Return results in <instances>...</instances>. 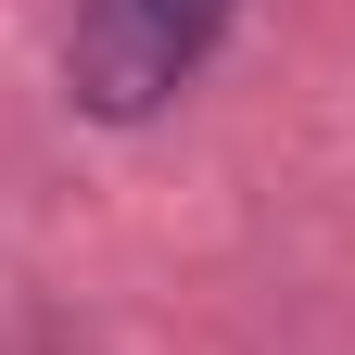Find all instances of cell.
Returning a JSON list of instances; mask_svg holds the SVG:
<instances>
[{"label":"cell","instance_id":"cell-1","mask_svg":"<svg viewBox=\"0 0 355 355\" xmlns=\"http://www.w3.org/2000/svg\"><path fill=\"white\" fill-rule=\"evenodd\" d=\"M229 13H241V0H76V26H64V89H76V114L153 127L178 89L216 64Z\"/></svg>","mask_w":355,"mask_h":355}]
</instances>
